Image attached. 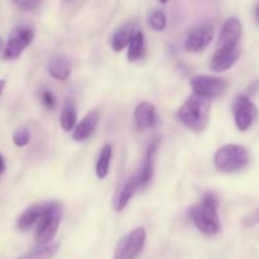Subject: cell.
<instances>
[{
  "mask_svg": "<svg viewBox=\"0 0 259 259\" xmlns=\"http://www.w3.org/2000/svg\"><path fill=\"white\" fill-rule=\"evenodd\" d=\"M138 187L139 186H138V181H137L136 175L132 176L131 179L126 180V182L124 184V186L121 187L120 192H119L118 197H116L115 204H114V207H115L116 211H121V210L128 205L129 200L133 197V195L136 194Z\"/></svg>",
  "mask_w": 259,
  "mask_h": 259,
  "instance_id": "obj_18",
  "label": "cell"
},
{
  "mask_svg": "<svg viewBox=\"0 0 259 259\" xmlns=\"http://www.w3.org/2000/svg\"><path fill=\"white\" fill-rule=\"evenodd\" d=\"M240 56V50L237 48L230 52H217L212 55L211 61H210V68L215 72H224L229 70L237 63L238 58Z\"/></svg>",
  "mask_w": 259,
  "mask_h": 259,
  "instance_id": "obj_15",
  "label": "cell"
},
{
  "mask_svg": "<svg viewBox=\"0 0 259 259\" xmlns=\"http://www.w3.org/2000/svg\"><path fill=\"white\" fill-rule=\"evenodd\" d=\"M158 146H159V139H154V141L149 144L148 148H147L146 156H144L141 169H139L138 174L136 175L139 189H141V187H146L147 185L151 182V180L153 179L154 154H156L157 149H158Z\"/></svg>",
  "mask_w": 259,
  "mask_h": 259,
  "instance_id": "obj_11",
  "label": "cell"
},
{
  "mask_svg": "<svg viewBox=\"0 0 259 259\" xmlns=\"http://www.w3.org/2000/svg\"><path fill=\"white\" fill-rule=\"evenodd\" d=\"M250 161L249 152L239 144H227L218 149L214 157V166L224 174H235L248 166Z\"/></svg>",
  "mask_w": 259,
  "mask_h": 259,
  "instance_id": "obj_3",
  "label": "cell"
},
{
  "mask_svg": "<svg viewBox=\"0 0 259 259\" xmlns=\"http://www.w3.org/2000/svg\"><path fill=\"white\" fill-rule=\"evenodd\" d=\"M66 2H70V0H66Z\"/></svg>",
  "mask_w": 259,
  "mask_h": 259,
  "instance_id": "obj_34",
  "label": "cell"
},
{
  "mask_svg": "<svg viewBox=\"0 0 259 259\" xmlns=\"http://www.w3.org/2000/svg\"><path fill=\"white\" fill-rule=\"evenodd\" d=\"M134 32H136V25H134L133 22L124 23L123 25H120L111 37V47H113V50L115 52L123 51L131 42Z\"/></svg>",
  "mask_w": 259,
  "mask_h": 259,
  "instance_id": "obj_16",
  "label": "cell"
},
{
  "mask_svg": "<svg viewBox=\"0 0 259 259\" xmlns=\"http://www.w3.org/2000/svg\"><path fill=\"white\" fill-rule=\"evenodd\" d=\"M159 2L163 3V4H164V3H167V2H168V0H159Z\"/></svg>",
  "mask_w": 259,
  "mask_h": 259,
  "instance_id": "obj_33",
  "label": "cell"
},
{
  "mask_svg": "<svg viewBox=\"0 0 259 259\" xmlns=\"http://www.w3.org/2000/svg\"><path fill=\"white\" fill-rule=\"evenodd\" d=\"M214 35V28L211 25H200L194 28L185 39V48L189 52H200L209 46Z\"/></svg>",
  "mask_w": 259,
  "mask_h": 259,
  "instance_id": "obj_10",
  "label": "cell"
},
{
  "mask_svg": "<svg viewBox=\"0 0 259 259\" xmlns=\"http://www.w3.org/2000/svg\"><path fill=\"white\" fill-rule=\"evenodd\" d=\"M111 156H113V149H111L110 144H104L101 148L100 154L98 157V162H96L95 174L99 180H104L109 175V169H110V162Z\"/></svg>",
  "mask_w": 259,
  "mask_h": 259,
  "instance_id": "obj_19",
  "label": "cell"
},
{
  "mask_svg": "<svg viewBox=\"0 0 259 259\" xmlns=\"http://www.w3.org/2000/svg\"><path fill=\"white\" fill-rule=\"evenodd\" d=\"M99 123V111L96 109H93L91 111H89L85 116H83L82 120L78 123V125H76L73 128L72 138L76 142H83L88 138H90L93 136V133L95 132L96 126Z\"/></svg>",
  "mask_w": 259,
  "mask_h": 259,
  "instance_id": "obj_12",
  "label": "cell"
},
{
  "mask_svg": "<svg viewBox=\"0 0 259 259\" xmlns=\"http://www.w3.org/2000/svg\"><path fill=\"white\" fill-rule=\"evenodd\" d=\"M190 83H191V88L195 94L207 99H212L222 95L228 88V82L224 78L206 75L194 76Z\"/></svg>",
  "mask_w": 259,
  "mask_h": 259,
  "instance_id": "obj_8",
  "label": "cell"
},
{
  "mask_svg": "<svg viewBox=\"0 0 259 259\" xmlns=\"http://www.w3.org/2000/svg\"><path fill=\"white\" fill-rule=\"evenodd\" d=\"M60 249V244H48L32 250L18 259H52Z\"/></svg>",
  "mask_w": 259,
  "mask_h": 259,
  "instance_id": "obj_22",
  "label": "cell"
},
{
  "mask_svg": "<svg viewBox=\"0 0 259 259\" xmlns=\"http://www.w3.org/2000/svg\"><path fill=\"white\" fill-rule=\"evenodd\" d=\"M33 38H34V29L29 25H19L14 28L3 50L4 60H15L19 57L23 51L32 43Z\"/></svg>",
  "mask_w": 259,
  "mask_h": 259,
  "instance_id": "obj_6",
  "label": "cell"
},
{
  "mask_svg": "<svg viewBox=\"0 0 259 259\" xmlns=\"http://www.w3.org/2000/svg\"><path fill=\"white\" fill-rule=\"evenodd\" d=\"M149 25H151L152 29L154 30H163L167 25V19L166 15L162 10H153L149 15Z\"/></svg>",
  "mask_w": 259,
  "mask_h": 259,
  "instance_id": "obj_23",
  "label": "cell"
},
{
  "mask_svg": "<svg viewBox=\"0 0 259 259\" xmlns=\"http://www.w3.org/2000/svg\"><path fill=\"white\" fill-rule=\"evenodd\" d=\"M2 50H4V43H3V39L0 38V51Z\"/></svg>",
  "mask_w": 259,
  "mask_h": 259,
  "instance_id": "obj_32",
  "label": "cell"
},
{
  "mask_svg": "<svg viewBox=\"0 0 259 259\" xmlns=\"http://www.w3.org/2000/svg\"><path fill=\"white\" fill-rule=\"evenodd\" d=\"M30 132L27 126H20L13 134V142L17 147H25L29 143Z\"/></svg>",
  "mask_w": 259,
  "mask_h": 259,
  "instance_id": "obj_24",
  "label": "cell"
},
{
  "mask_svg": "<svg viewBox=\"0 0 259 259\" xmlns=\"http://www.w3.org/2000/svg\"><path fill=\"white\" fill-rule=\"evenodd\" d=\"M62 220V206L56 201L46 204L35 228V240L38 244H48L55 238Z\"/></svg>",
  "mask_w": 259,
  "mask_h": 259,
  "instance_id": "obj_4",
  "label": "cell"
},
{
  "mask_svg": "<svg viewBox=\"0 0 259 259\" xmlns=\"http://www.w3.org/2000/svg\"><path fill=\"white\" fill-rule=\"evenodd\" d=\"M254 17H255V20H257V23L259 25V2L257 3V5H255V8H254Z\"/></svg>",
  "mask_w": 259,
  "mask_h": 259,
  "instance_id": "obj_30",
  "label": "cell"
},
{
  "mask_svg": "<svg viewBox=\"0 0 259 259\" xmlns=\"http://www.w3.org/2000/svg\"><path fill=\"white\" fill-rule=\"evenodd\" d=\"M76 119H77V111H76L75 103L72 100H66L61 111V126L63 131H72L76 125Z\"/></svg>",
  "mask_w": 259,
  "mask_h": 259,
  "instance_id": "obj_20",
  "label": "cell"
},
{
  "mask_svg": "<svg viewBox=\"0 0 259 259\" xmlns=\"http://www.w3.org/2000/svg\"><path fill=\"white\" fill-rule=\"evenodd\" d=\"M40 98H42L43 104H45V106L48 110H52L56 106V98L53 96V94L51 93L50 90H43L42 93H40Z\"/></svg>",
  "mask_w": 259,
  "mask_h": 259,
  "instance_id": "obj_26",
  "label": "cell"
},
{
  "mask_svg": "<svg viewBox=\"0 0 259 259\" xmlns=\"http://www.w3.org/2000/svg\"><path fill=\"white\" fill-rule=\"evenodd\" d=\"M144 228H137L119 240L114 252V259H136L142 253L146 243Z\"/></svg>",
  "mask_w": 259,
  "mask_h": 259,
  "instance_id": "obj_5",
  "label": "cell"
},
{
  "mask_svg": "<svg viewBox=\"0 0 259 259\" xmlns=\"http://www.w3.org/2000/svg\"><path fill=\"white\" fill-rule=\"evenodd\" d=\"M211 99L192 94L177 110V119L195 133H201L209 124Z\"/></svg>",
  "mask_w": 259,
  "mask_h": 259,
  "instance_id": "obj_1",
  "label": "cell"
},
{
  "mask_svg": "<svg viewBox=\"0 0 259 259\" xmlns=\"http://www.w3.org/2000/svg\"><path fill=\"white\" fill-rule=\"evenodd\" d=\"M46 204L47 202H39V204H34L32 206L28 207L27 210L22 212L17 222V228L20 232H28L32 229L34 225H37L38 220H39L40 215H42L43 210H45Z\"/></svg>",
  "mask_w": 259,
  "mask_h": 259,
  "instance_id": "obj_14",
  "label": "cell"
},
{
  "mask_svg": "<svg viewBox=\"0 0 259 259\" xmlns=\"http://www.w3.org/2000/svg\"><path fill=\"white\" fill-rule=\"evenodd\" d=\"M258 86H259V81H254V82H253V85L248 88V90H247L248 95H252V94L254 93V91H257Z\"/></svg>",
  "mask_w": 259,
  "mask_h": 259,
  "instance_id": "obj_28",
  "label": "cell"
},
{
  "mask_svg": "<svg viewBox=\"0 0 259 259\" xmlns=\"http://www.w3.org/2000/svg\"><path fill=\"white\" fill-rule=\"evenodd\" d=\"M233 114H234L235 125L239 131L245 132L253 125L257 119L258 111L248 95H238L233 103Z\"/></svg>",
  "mask_w": 259,
  "mask_h": 259,
  "instance_id": "obj_7",
  "label": "cell"
},
{
  "mask_svg": "<svg viewBox=\"0 0 259 259\" xmlns=\"http://www.w3.org/2000/svg\"><path fill=\"white\" fill-rule=\"evenodd\" d=\"M242 23L238 18H229L224 23L217 43V52H230L237 50L242 37Z\"/></svg>",
  "mask_w": 259,
  "mask_h": 259,
  "instance_id": "obj_9",
  "label": "cell"
},
{
  "mask_svg": "<svg viewBox=\"0 0 259 259\" xmlns=\"http://www.w3.org/2000/svg\"><path fill=\"white\" fill-rule=\"evenodd\" d=\"M134 121L138 129H148L156 125V108L151 103H141L134 110Z\"/></svg>",
  "mask_w": 259,
  "mask_h": 259,
  "instance_id": "obj_13",
  "label": "cell"
},
{
  "mask_svg": "<svg viewBox=\"0 0 259 259\" xmlns=\"http://www.w3.org/2000/svg\"><path fill=\"white\" fill-rule=\"evenodd\" d=\"M48 72L56 80L65 81L71 75L70 61L62 56H56V57L51 58L50 63H48Z\"/></svg>",
  "mask_w": 259,
  "mask_h": 259,
  "instance_id": "obj_17",
  "label": "cell"
},
{
  "mask_svg": "<svg viewBox=\"0 0 259 259\" xmlns=\"http://www.w3.org/2000/svg\"><path fill=\"white\" fill-rule=\"evenodd\" d=\"M257 224H259V207L253 212H250V214H248L247 217L243 219V225H244L245 228L254 227V225Z\"/></svg>",
  "mask_w": 259,
  "mask_h": 259,
  "instance_id": "obj_27",
  "label": "cell"
},
{
  "mask_svg": "<svg viewBox=\"0 0 259 259\" xmlns=\"http://www.w3.org/2000/svg\"><path fill=\"white\" fill-rule=\"evenodd\" d=\"M14 2L23 12H34L40 7L43 0H14Z\"/></svg>",
  "mask_w": 259,
  "mask_h": 259,
  "instance_id": "obj_25",
  "label": "cell"
},
{
  "mask_svg": "<svg viewBox=\"0 0 259 259\" xmlns=\"http://www.w3.org/2000/svg\"><path fill=\"white\" fill-rule=\"evenodd\" d=\"M4 169H5V162H4V158H3V156L0 154V175L4 172Z\"/></svg>",
  "mask_w": 259,
  "mask_h": 259,
  "instance_id": "obj_29",
  "label": "cell"
},
{
  "mask_svg": "<svg viewBox=\"0 0 259 259\" xmlns=\"http://www.w3.org/2000/svg\"><path fill=\"white\" fill-rule=\"evenodd\" d=\"M218 197L214 192H206L197 204L190 209V217L195 227L205 235H215L220 232V220L218 214Z\"/></svg>",
  "mask_w": 259,
  "mask_h": 259,
  "instance_id": "obj_2",
  "label": "cell"
},
{
  "mask_svg": "<svg viewBox=\"0 0 259 259\" xmlns=\"http://www.w3.org/2000/svg\"><path fill=\"white\" fill-rule=\"evenodd\" d=\"M4 88H5V81L0 80V95L3 94V90H4Z\"/></svg>",
  "mask_w": 259,
  "mask_h": 259,
  "instance_id": "obj_31",
  "label": "cell"
},
{
  "mask_svg": "<svg viewBox=\"0 0 259 259\" xmlns=\"http://www.w3.org/2000/svg\"><path fill=\"white\" fill-rule=\"evenodd\" d=\"M144 53V34L142 30H136L129 42L128 48V61L136 62L143 56Z\"/></svg>",
  "mask_w": 259,
  "mask_h": 259,
  "instance_id": "obj_21",
  "label": "cell"
}]
</instances>
